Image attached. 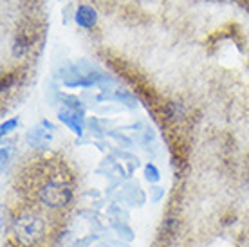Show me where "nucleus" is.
Returning <instances> with one entry per match:
<instances>
[{
    "mask_svg": "<svg viewBox=\"0 0 249 247\" xmlns=\"http://www.w3.org/2000/svg\"><path fill=\"white\" fill-rule=\"evenodd\" d=\"M74 22L80 25L81 29H87L89 31L98 22V13H96V9L92 6H89V4H80L78 9H76Z\"/></svg>",
    "mask_w": 249,
    "mask_h": 247,
    "instance_id": "nucleus-5",
    "label": "nucleus"
},
{
    "mask_svg": "<svg viewBox=\"0 0 249 247\" xmlns=\"http://www.w3.org/2000/svg\"><path fill=\"white\" fill-rule=\"evenodd\" d=\"M58 118H60V121H62L65 126H69V128L72 130L76 136H83L85 124H83V114H81V110L65 108V110H60Z\"/></svg>",
    "mask_w": 249,
    "mask_h": 247,
    "instance_id": "nucleus-4",
    "label": "nucleus"
},
{
    "mask_svg": "<svg viewBox=\"0 0 249 247\" xmlns=\"http://www.w3.org/2000/svg\"><path fill=\"white\" fill-rule=\"evenodd\" d=\"M47 224L38 213L25 211L13 218V236L24 247H35L45 238Z\"/></svg>",
    "mask_w": 249,
    "mask_h": 247,
    "instance_id": "nucleus-2",
    "label": "nucleus"
},
{
    "mask_svg": "<svg viewBox=\"0 0 249 247\" xmlns=\"http://www.w3.org/2000/svg\"><path fill=\"white\" fill-rule=\"evenodd\" d=\"M18 126V119L13 118V119H7L6 123H2V126H0V134H2V137L4 136H9L13 130Z\"/></svg>",
    "mask_w": 249,
    "mask_h": 247,
    "instance_id": "nucleus-9",
    "label": "nucleus"
},
{
    "mask_svg": "<svg viewBox=\"0 0 249 247\" xmlns=\"http://www.w3.org/2000/svg\"><path fill=\"white\" fill-rule=\"evenodd\" d=\"M162 116L166 118V121H172V123L182 121L186 118V106L179 103V101H170V103L162 106Z\"/></svg>",
    "mask_w": 249,
    "mask_h": 247,
    "instance_id": "nucleus-7",
    "label": "nucleus"
},
{
    "mask_svg": "<svg viewBox=\"0 0 249 247\" xmlns=\"http://www.w3.org/2000/svg\"><path fill=\"white\" fill-rule=\"evenodd\" d=\"M33 45H35V35L29 33V29H20L15 38H13V43H11V56L13 58H24L31 53Z\"/></svg>",
    "mask_w": 249,
    "mask_h": 247,
    "instance_id": "nucleus-3",
    "label": "nucleus"
},
{
    "mask_svg": "<svg viewBox=\"0 0 249 247\" xmlns=\"http://www.w3.org/2000/svg\"><path fill=\"white\" fill-rule=\"evenodd\" d=\"M144 179L148 180L150 184H156V182H159V179H161V173H159V170H157L156 164H146L144 166Z\"/></svg>",
    "mask_w": 249,
    "mask_h": 247,
    "instance_id": "nucleus-8",
    "label": "nucleus"
},
{
    "mask_svg": "<svg viewBox=\"0 0 249 247\" xmlns=\"http://www.w3.org/2000/svg\"><path fill=\"white\" fill-rule=\"evenodd\" d=\"M74 198L72 186L63 173L56 172L40 182L36 188V200L51 211H60L71 206Z\"/></svg>",
    "mask_w": 249,
    "mask_h": 247,
    "instance_id": "nucleus-1",
    "label": "nucleus"
},
{
    "mask_svg": "<svg viewBox=\"0 0 249 247\" xmlns=\"http://www.w3.org/2000/svg\"><path fill=\"white\" fill-rule=\"evenodd\" d=\"M44 124V128L42 126H38V128H33L29 134H27V142L31 144V146H42L45 142L51 141V137H53V132H54V126L49 123V121H42Z\"/></svg>",
    "mask_w": 249,
    "mask_h": 247,
    "instance_id": "nucleus-6",
    "label": "nucleus"
}]
</instances>
